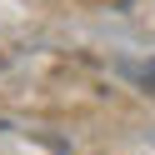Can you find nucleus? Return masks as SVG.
<instances>
[]
</instances>
